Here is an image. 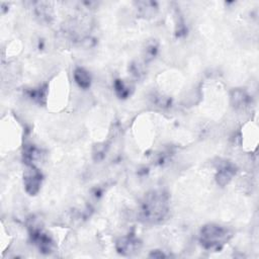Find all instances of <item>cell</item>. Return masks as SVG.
Segmentation results:
<instances>
[{
	"label": "cell",
	"instance_id": "1",
	"mask_svg": "<svg viewBox=\"0 0 259 259\" xmlns=\"http://www.w3.org/2000/svg\"><path fill=\"white\" fill-rule=\"evenodd\" d=\"M169 211V198L163 191H153L145 195L140 217L145 223L157 224L162 222Z\"/></svg>",
	"mask_w": 259,
	"mask_h": 259
},
{
	"label": "cell",
	"instance_id": "9",
	"mask_svg": "<svg viewBox=\"0 0 259 259\" xmlns=\"http://www.w3.org/2000/svg\"><path fill=\"white\" fill-rule=\"evenodd\" d=\"M115 89L117 94L121 97V98H126L129 96L130 94V90L129 88L124 84L123 81L121 80H116L115 82Z\"/></svg>",
	"mask_w": 259,
	"mask_h": 259
},
{
	"label": "cell",
	"instance_id": "10",
	"mask_svg": "<svg viewBox=\"0 0 259 259\" xmlns=\"http://www.w3.org/2000/svg\"><path fill=\"white\" fill-rule=\"evenodd\" d=\"M158 50V45L156 42H151L150 44H148V46L146 47V60H152L155 56H156Z\"/></svg>",
	"mask_w": 259,
	"mask_h": 259
},
{
	"label": "cell",
	"instance_id": "8",
	"mask_svg": "<svg viewBox=\"0 0 259 259\" xmlns=\"http://www.w3.org/2000/svg\"><path fill=\"white\" fill-rule=\"evenodd\" d=\"M232 101L233 105L236 109H242L246 107L249 102V96L246 94L245 91L242 90H235L232 94Z\"/></svg>",
	"mask_w": 259,
	"mask_h": 259
},
{
	"label": "cell",
	"instance_id": "3",
	"mask_svg": "<svg viewBox=\"0 0 259 259\" xmlns=\"http://www.w3.org/2000/svg\"><path fill=\"white\" fill-rule=\"evenodd\" d=\"M43 175L41 171L36 166H28V169L25 170L23 174V185L25 192L30 195H36L42 186Z\"/></svg>",
	"mask_w": 259,
	"mask_h": 259
},
{
	"label": "cell",
	"instance_id": "12",
	"mask_svg": "<svg viewBox=\"0 0 259 259\" xmlns=\"http://www.w3.org/2000/svg\"><path fill=\"white\" fill-rule=\"evenodd\" d=\"M150 257H153V258H162V257H166V255L163 253V252H160L158 250H155V251H152V253L149 255Z\"/></svg>",
	"mask_w": 259,
	"mask_h": 259
},
{
	"label": "cell",
	"instance_id": "4",
	"mask_svg": "<svg viewBox=\"0 0 259 259\" xmlns=\"http://www.w3.org/2000/svg\"><path fill=\"white\" fill-rule=\"evenodd\" d=\"M30 237L32 242L38 247L40 252L49 254L53 250L54 242L52 238L43 232L41 228H37L35 225L30 227Z\"/></svg>",
	"mask_w": 259,
	"mask_h": 259
},
{
	"label": "cell",
	"instance_id": "6",
	"mask_svg": "<svg viewBox=\"0 0 259 259\" xmlns=\"http://www.w3.org/2000/svg\"><path fill=\"white\" fill-rule=\"evenodd\" d=\"M236 174V167L231 163H225L222 167L219 168L216 175V180L219 186L225 187L228 185L231 179Z\"/></svg>",
	"mask_w": 259,
	"mask_h": 259
},
{
	"label": "cell",
	"instance_id": "5",
	"mask_svg": "<svg viewBox=\"0 0 259 259\" xmlns=\"http://www.w3.org/2000/svg\"><path fill=\"white\" fill-rule=\"evenodd\" d=\"M141 247V242L134 236H127L121 238L117 242V250L122 255H132Z\"/></svg>",
	"mask_w": 259,
	"mask_h": 259
},
{
	"label": "cell",
	"instance_id": "7",
	"mask_svg": "<svg viewBox=\"0 0 259 259\" xmlns=\"http://www.w3.org/2000/svg\"><path fill=\"white\" fill-rule=\"evenodd\" d=\"M73 76H74L75 82L78 84L81 88L87 89L88 87H90L91 76H90L89 72L86 71L84 68H81V67L76 68L73 73Z\"/></svg>",
	"mask_w": 259,
	"mask_h": 259
},
{
	"label": "cell",
	"instance_id": "2",
	"mask_svg": "<svg viewBox=\"0 0 259 259\" xmlns=\"http://www.w3.org/2000/svg\"><path fill=\"white\" fill-rule=\"evenodd\" d=\"M233 234L232 232L218 224L204 225L199 232V243L209 251H220L228 244Z\"/></svg>",
	"mask_w": 259,
	"mask_h": 259
},
{
	"label": "cell",
	"instance_id": "11",
	"mask_svg": "<svg viewBox=\"0 0 259 259\" xmlns=\"http://www.w3.org/2000/svg\"><path fill=\"white\" fill-rule=\"evenodd\" d=\"M30 97H32V99H34L35 101H38L41 103L42 99L46 98V90L43 88L34 89V90L30 91Z\"/></svg>",
	"mask_w": 259,
	"mask_h": 259
}]
</instances>
